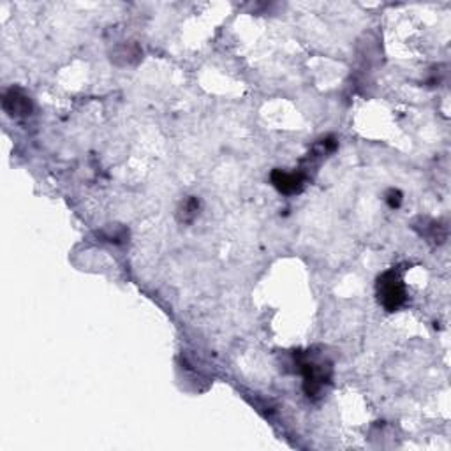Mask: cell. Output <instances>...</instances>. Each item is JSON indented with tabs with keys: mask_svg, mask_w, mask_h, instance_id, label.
I'll return each mask as SVG.
<instances>
[{
	"mask_svg": "<svg viewBox=\"0 0 451 451\" xmlns=\"http://www.w3.org/2000/svg\"><path fill=\"white\" fill-rule=\"evenodd\" d=\"M272 182L284 194L300 192L303 187V176L300 175V173H287L282 171V169H275V171L272 173Z\"/></svg>",
	"mask_w": 451,
	"mask_h": 451,
	"instance_id": "obj_4",
	"label": "cell"
},
{
	"mask_svg": "<svg viewBox=\"0 0 451 451\" xmlns=\"http://www.w3.org/2000/svg\"><path fill=\"white\" fill-rule=\"evenodd\" d=\"M303 372V390L309 397H316L321 391V388L325 386V382L330 379V374H326L325 365H316L310 361H303L302 364Z\"/></svg>",
	"mask_w": 451,
	"mask_h": 451,
	"instance_id": "obj_2",
	"label": "cell"
},
{
	"mask_svg": "<svg viewBox=\"0 0 451 451\" xmlns=\"http://www.w3.org/2000/svg\"><path fill=\"white\" fill-rule=\"evenodd\" d=\"M199 210V201L196 198H189L185 199L184 207L180 210V221L182 222H192L198 215Z\"/></svg>",
	"mask_w": 451,
	"mask_h": 451,
	"instance_id": "obj_5",
	"label": "cell"
},
{
	"mask_svg": "<svg viewBox=\"0 0 451 451\" xmlns=\"http://www.w3.org/2000/svg\"><path fill=\"white\" fill-rule=\"evenodd\" d=\"M375 293L377 300L388 312H395L400 309L407 300V291H405L404 279L397 270H388L382 273L375 284Z\"/></svg>",
	"mask_w": 451,
	"mask_h": 451,
	"instance_id": "obj_1",
	"label": "cell"
},
{
	"mask_svg": "<svg viewBox=\"0 0 451 451\" xmlns=\"http://www.w3.org/2000/svg\"><path fill=\"white\" fill-rule=\"evenodd\" d=\"M402 201V194L398 191H390V198H388V203H390L391 208H397Z\"/></svg>",
	"mask_w": 451,
	"mask_h": 451,
	"instance_id": "obj_6",
	"label": "cell"
},
{
	"mask_svg": "<svg viewBox=\"0 0 451 451\" xmlns=\"http://www.w3.org/2000/svg\"><path fill=\"white\" fill-rule=\"evenodd\" d=\"M2 106H4V110L11 117H24L32 111L31 99L27 96H24L19 90H15V88H11L9 92L4 94Z\"/></svg>",
	"mask_w": 451,
	"mask_h": 451,
	"instance_id": "obj_3",
	"label": "cell"
}]
</instances>
